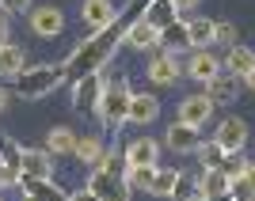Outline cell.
<instances>
[{
	"instance_id": "5bb4252c",
	"label": "cell",
	"mask_w": 255,
	"mask_h": 201,
	"mask_svg": "<svg viewBox=\"0 0 255 201\" xmlns=\"http://www.w3.org/2000/svg\"><path fill=\"white\" fill-rule=\"evenodd\" d=\"M202 140L206 137L194 126H183V122H171V126H168V148L171 152H198V148H202Z\"/></svg>"
},
{
	"instance_id": "ac0fdd59",
	"label": "cell",
	"mask_w": 255,
	"mask_h": 201,
	"mask_svg": "<svg viewBox=\"0 0 255 201\" xmlns=\"http://www.w3.org/2000/svg\"><path fill=\"white\" fill-rule=\"evenodd\" d=\"M122 156H126L129 167H145V163H152V167H156V163H160V144H156L152 137H137L126 152H122Z\"/></svg>"
},
{
	"instance_id": "30bf717a",
	"label": "cell",
	"mask_w": 255,
	"mask_h": 201,
	"mask_svg": "<svg viewBox=\"0 0 255 201\" xmlns=\"http://www.w3.org/2000/svg\"><path fill=\"white\" fill-rule=\"evenodd\" d=\"M175 76H183L179 53H168V50H160L156 57L149 61V80H152V84H175Z\"/></svg>"
},
{
	"instance_id": "6da1fadb",
	"label": "cell",
	"mask_w": 255,
	"mask_h": 201,
	"mask_svg": "<svg viewBox=\"0 0 255 201\" xmlns=\"http://www.w3.org/2000/svg\"><path fill=\"white\" fill-rule=\"evenodd\" d=\"M11 84H15V95L42 99V95H50V91H57L65 84V68L61 65H34V68L23 65V72L11 76Z\"/></svg>"
},
{
	"instance_id": "4fadbf2b",
	"label": "cell",
	"mask_w": 255,
	"mask_h": 201,
	"mask_svg": "<svg viewBox=\"0 0 255 201\" xmlns=\"http://www.w3.org/2000/svg\"><path fill=\"white\" fill-rule=\"evenodd\" d=\"M202 95L210 99L213 106H217V103H236V95H240V80H236V76H229V72L221 68V72H217L210 84H206Z\"/></svg>"
},
{
	"instance_id": "2e32d148",
	"label": "cell",
	"mask_w": 255,
	"mask_h": 201,
	"mask_svg": "<svg viewBox=\"0 0 255 201\" xmlns=\"http://www.w3.org/2000/svg\"><path fill=\"white\" fill-rule=\"evenodd\" d=\"M160 114V99L149 95V91H133L129 95V118L126 122H137V126H149V122H156Z\"/></svg>"
},
{
	"instance_id": "484cf974",
	"label": "cell",
	"mask_w": 255,
	"mask_h": 201,
	"mask_svg": "<svg viewBox=\"0 0 255 201\" xmlns=\"http://www.w3.org/2000/svg\"><path fill=\"white\" fill-rule=\"evenodd\" d=\"M187 38H191V50H206L213 42V19H191L187 23Z\"/></svg>"
},
{
	"instance_id": "8fae6325",
	"label": "cell",
	"mask_w": 255,
	"mask_h": 201,
	"mask_svg": "<svg viewBox=\"0 0 255 201\" xmlns=\"http://www.w3.org/2000/svg\"><path fill=\"white\" fill-rule=\"evenodd\" d=\"M221 68L229 76H236V80H248V76L255 72V53L248 50V46H229V53H225V61H221Z\"/></svg>"
},
{
	"instance_id": "f35d334b",
	"label": "cell",
	"mask_w": 255,
	"mask_h": 201,
	"mask_svg": "<svg viewBox=\"0 0 255 201\" xmlns=\"http://www.w3.org/2000/svg\"><path fill=\"white\" fill-rule=\"evenodd\" d=\"M8 99H11V91H8V87H0V110L8 106Z\"/></svg>"
},
{
	"instance_id": "8992f818",
	"label": "cell",
	"mask_w": 255,
	"mask_h": 201,
	"mask_svg": "<svg viewBox=\"0 0 255 201\" xmlns=\"http://www.w3.org/2000/svg\"><path fill=\"white\" fill-rule=\"evenodd\" d=\"M183 72L191 76V80H198V84H210L213 76L221 72V61H217L210 50H191L187 65H183Z\"/></svg>"
},
{
	"instance_id": "ab89813d",
	"label": "cell",
	"mask_w": 255,
	"mask_h": 201,
	"mask_svg": "<svg viewBox=\"0 0 255 201\" xmlns=\"http://www.w3.org/2000/svg\"><path fill=\"white\" fill-rule=\"evenodd\" d=\"M194 201H233V198H194Z\"/></svg>"
},
{
	"instance_id": "5b68a950",
	"label": "cell",
	"mask_w": 255,
	"mask_h": 201,
	"mask_svg": "<svg viewBox=\"0 0 255 201\" xmlns=\"http://www.w3.org/2000/svg\"><path fill=\"white\" fill-rule=\"evenodd\" d=\"M31 31L38 38H53V34L65 31V15L53 4H38V8H31Z\"/></svg>"
},
{
	"instance_id": "83f0119b",
	"label": "cell",
	"mask_w": 255,
	"mask_h": 201,
	"mask_svg": "<svg viewBox=\"0 0 255 201\" xmlns=\"http://www.w3.org/2000/svg\"><path fill=\"white\" fill-rule=\"evenodd\" d=\"M194 198H202V190H198V175H187V171H179L175 190H171V201H194Z\"/></svg>"
},
{
	"instance_id": "60d3db41",
	"label": "cell",
	"mask_w": 255,
	"mask_h": 201,
	"mask_svg": "<svg viewBox=\"0 0 255 201\" xmlns=\"http://www.w3.org/2000/svg\"><path fill=\"white\" fill-rule=\"evenodd\" d=\"M248 84H252V91H255V72H252V76H248Z\"/></svg>"
},
{
	"instance_id": "7bdbcfd3",
	"label": "cell",
	"mask_w": 255,
	"mask_h": 201,
	"mask_svg": "<svg viewBox=\"0 0 255 201\" xmlns=\"http://www.w3.org/2000/svg\"><path fill=\"white\" fill-rule=\"evenodd\" d=\"M0 201H4V198H0Z\"/></svg>"
},
{
	"instance_id": "f546056e",
	"label": "cell",
	"mask_w": 255,
	"mask_h": 201,
	"mask_svg": "<svg viewBox=\"0 0 255 201\" xmlns=\"http://www.w3.org/2000/svg\"><path fill=\"white\" fill-rule=\"evenodd\" d=\"M126 156H118V152H103V159H99L96 163V171H107V175H118V179H122V175H126Z\"/></svg>"
},
{
	"instance_id": "3957f363",
	"label": "cell",
	"mask_w": 255,
	"mask_h": 201,
	"mask_svg": "<svg viewBox=\"0 0 255 201\" xmlns=\"http://www.w3.org/2000/svg\"><path fill=\"white\" fill-rule=\"evenodd\" d=\"M103 87H107L103 72H88L80 80H73V106L80 114H92L99 106V99H103Z\"/></svg>"
},
{
	"instance_id": "1f68e13d",
	"label": "cell",
	"mask_w": 255,
	"mask_h": 201,
	"mask_svg": "<svg viewBox=\"0 0 255 201\" xmlns=\"http://www.w3.org/2000/svg\"><path fill=\"white\" fill-rule=\"evenodd\" d=\"M244 167H248V159L240 156V152H225V159H221V171L229 175V179H240V175H244Z\"/></svg>"
},
{
	"instance_id": "603a6c76",
	"label": "cell",
	"mask_w": 255,
	"mask_h": 201,
	"mask_svg": "<svg viewBox=\"0 0 255 201\" xmlns=\"http://www.w3.org/2000/svg\"><path fill=\"white\" fill-rule=\"evenodd\" d=\"M175 179H179V171H175V167H156V175H152V182H149V194H152V198H171Z\"/></svg>"
},
{
	"instance_id": "e575fe53",
	"label": "cell",
	"mask_w": 255,
	"mask_h": 201,
	"mask_svg": "<svg viewBox=\"0 0 255 201\" xmlns=\"http://www.w3.org/2000/svg\"><path fill=\"white\" fill-rule=\"evenodd\" d=\"M15 182H19V171H11V167L0 163V186H15Z\"/></svg>"
},
{
	"instance_id": "836d02e7",
	"label": "cell",
	"mask_w": 255,
	"mask_h": 201,
	"mask_svg": "<svg viewBox=\"0 0 255 201\" xmlns=\"http://www.w3.org/2000/svg\"><path fill=\"white\" fill-rule=\"evenodd\" d=\"M34 4L31 0H0V11H4V15H19V11H31Z\"/></svg>"
},
{
	"instance_id": "9c48e42d",
	"label": "cell",
	"mask_w": 255,
	"mask_h": 201,
	"mask_svg": "<svg viewBox=\"0 0 255 201\" xmlns=\"http://www.w3.org/2000/svg\"><path fill=\"white\" fill-rule=\"evenodd\" d=\"M80 19H84L88 31H103L111 23L118 19V11L111 0H84V8H80Z\"/></svg>"
},
{
	"instance_id": "9a60e30c",
	"label": "cell",
	"mask_w": 255,
	"mask_h": 201,
	"mask_svg": "<svg viewBox=\"0 0 255 201\" xmlns=\"http://www.w3.org/2000/svg\"><path fill=\"white\" fill-rule=\"evenodd\" d=\"M156 42H160V31H152L141 15L133 23H126V31H122V46H129V50H152Z\"/></svg>"
},
{
	"instance_id": "7c38bea8",
	"label": "cell",
	"mask_w": 255,
	"mask_h": 201,
	"mask_svg": "<svg viewBox=\"0 0 255 201\" xmlns=\"http://www.w3.org/2000/svg\"><path fill=\"white\" fill-rule=\"evenodd\" d=\"M19 175H31V179H53V156L46 148H23Z\"/></svg>"
},
{
	"instance_id": "7402d4cb",
	"label": "cell",
	"mask_w": 255,
	"mask_h": 201,
	"mask_svg": "<svg viewBox=\"0 0 255 201\" xmlns=\"http://www.w3.org/2000/svg\"><path fill=\"white\" fill-rule=\"evenodd\" d=\"M23 65H27L23 46H15V42H4V46H0V76H4V80H11L15 72H23Z\"/></svg>"
},
{
	"instance_id": "4dcf8cb0",
	"label": "cell",
	"mask_w": 255,
	"mask_h": 201,
	"mask_svg": "<svg viewBox=\"0 0 255 201\" xmlns=\"http://www.w3.org/2000/svg\"><path fill=\"white\" fill-rule=\"evenodd\" d=\"M198 156H202V167H221V159H225V148L217 144V140H202V148H198Z\"/></svg>"
},
{
	"instance_id": "f1b7e54d",
	"label": "cell",
	"mask_w": 255,
	"mask_h": 201,
	"mask_svg": "<svg viewBox=\"0 0 255 201\" xmlns=\"http://www.w3.org/2000/svg\"><path fill=\"white\" fill-rule=\"evenodd\" d=\"M19 159H23V148L8 137V133H0V163L11 167V171H19Z\"/></svg>"
},
{
	"instance_id": "d6a6232c",
	"label": "cell",
	"mask_w": 255,
	"mask_h": 201,
	"mask_svg": "<svg viewBox=\"0 0 255 201\" xmlns=\"http://www.w3.org/2000/svg\"><path fill=\"white\" fill-rule=\"evenodd\" d=\"M213 42L236 46V27H233V23H213Z\"/></svg>"
},
{
	"instance_id": "e0dca14e",
	"label": "cell",
	"mask_w": 255,
	"mask_h": 201,
	"mask_svg": "<svg viewBox=\"0 0 255 201\" xmlns=\"http://www.w3.org/2000/svg\"><path fill=\"white\" fill-rule=\"evenodd\" d=\"M198 190H202V198H229L233 179H229L221 167H202L198 171Z\"/></svg>"
},
{
	"instance_id": "ffe728a7",
	"label": "cell",
	"mask_w": 255,
	"mask_h": 201,
	"mask_svg": "<svg viewBox=\"0 0 255 201\" xmlns=\"http://www.w3.org/2000/svg\"><path fill=\"white\" fill-rule=\"evenodd\" d=\"M156 46H164L168 53H183V50H191V38H187V19L168 23V27L160 31V42H156Z\"/></svg>"
},
{
	"instance_id": "4316f807",
	"label": "cell",
	"mask_w": 255,
	"mask_h": 201,
	"mask_svg": "<svg viewBox=\"0 0 255 201\" xmlns=\"http://www.w3.org/2000/svg\"><path fill=\"white\" fill-rule=\"evenodd\" d=\"M152 175H156V167H152V163H145V167H126L122 182L129 186V194H137V190H145V194H149V182H152Z\"/></svg>"
},
{
	"instance_id": "52a82bcc",
	"label": "cell",
	"mask_w": 255,
	"mask_h": 201,
	"mask_svg": "<svg viewBox=\"0 0 255 201\" xmlns=\"http://www.w3.org/2000/svg\"><path fill=\"white\" fill-rule=\"evenodd\" d=\"M210 118H213V103H210V99H206V95H187V99L179 103V118H175V122L202 129Z\"/></svg>"
},
{
	"instance_id": "8d00e7d4",
	"label": "cell",
	"mask_w": 255,
	"mask_h": 201,
	"mask_svg": "<svg viewBox=\"0 0 255 201\" xmlns=\"http://www.w3.org/2000/svg\"><path fill=\"white\" fill-rule=\"evenodd\" d=\"M8 19H11V15H4V11H0V46L8 42Z\"/></svg>"
},
{
	"instance_id": "cb8c5ba5",
	"label": "cell",
	"mask_w": 255,
	"mask_h": 201,
	"mask_svg": "<svg viewBox=\"0 0 255 201\" xmlns=\"http://www.w3.org/2000/svg\"><path fill=\"white\" fill-rule=\"evenodd\" d=\"M229 198H236V201H255V163H252V159H248L244 175H240V179H233Z\"/></svg>"
},
{
	"instance_id": "7a4b0ae2",
	"label": "cell",
	"mask_w": 255,
	"mask_h": 201,
	"mask_svg": "<svg viewBox=\"0 0 255 201\" xmlns=\"http://www.w3.org/2000/svg\"><path fill=\"white\" fill-rule=\"evenodd\" d=\"M129 95H133L129 80H115V84L103 87V99H99L96 114L103 118V126L111 129V133H118V129H122V122L129 118Z\"/></svg>"
},
{
	"instance_id": "44dd1931",
	"label": "cell",
	"mask_w": 255,
	"mask_h": 201,
	"mask_svg": "<svg viewBox=\"0 0 255 201\" xmlns=\"http://www.w3.org/2000/svg\"><path fill=\"white\" fill-rule=\"evenodd\" d=\"M73 148H76V133L69 126H57L46 133V152L50 156H73Z\"/></svg>"
},
{
	"instance_id": "74e56055",
	"label": "cell",
	"mask_w": 255,
	"mask_h": 201,
	"mask_svg": "<svg viewBox=\"0 0 255 201\" xmlns=\"http://www.w3.org/2000/svg\"><path fill=\"white\" fill-rule=\"evenodd\" d=\"M69 201H99L92 190H80V194H69Z\"/></svg>"
},
{
	"instance_id": "b9f144b4",
	"label": "cell",
	"mask_w": 255,
	"mask_h": 201,
	"mask_svg": "<svg viewBox=\"0 0 255 201\" xmlns=\"http://www.w3.org/2000/svg\"><path fill=\"white\" fill-rule=\"evenodd\" d=\"M23 201H38V198H31V194H23Z\"/></svg>"
},
{
	"instance_id": "277c9868",
	"label": "cell",
	"mask_w": 255,
	"mask_h": 201,
	"mask_svg": "<svg viewBox=\"0 0 255 201\" xmlns=\"http://www.w3.org/2000/svg\"><path fill=\"white\" fill-rule=\"evenodd\" d=\"M88 190L96 194L99 201H129V186L118 179V175H107V171H92Z\"/></svg>"
},
{
	"instance_id": "d590c367",
	"label": "cell",
	"mask_w": 255,
	"mask_h": 201,
	"mask_svg": "<svg viewBox=\"0 0 255 201\" xmlns=\"http://www.w3.org/2000/svg\"><path fill=\"white\" fill-rule=\"evenodd\" d=\"M171 4H175V11L183 15V11H194L198 4H202V0H171Z\"/></svg>"
},
{
	"instance_id": "ee69618b",
	"label": "cell",
	"mask_w": 255,
	"mask_h": 201,
	"mask_svg": "<svg viewBox=\"0 0 255 201\" xmlns=\"http://www.w3.org/2000/svg\"><path fill=\"white\" fill-rule=\"evenodd\" d=\"M233 201H236V198H233Z\"/></svg>"
},
{
	"instance_id": "d6986e66",
	"label": "cell",
	"mask_w": 255,
	"mask_h": 201,
	"mask_svg": "<svg viewBox=\"0 0 255 201\" xmlns=\"http://www.w3.org/2000/svg\"><path fill=\"white\" fill-rule=\"evenodd\" d=\"M141 19L149 23L152 31H164L168 23H175V19H179V11H175V4H171V0H149V4H145V15H141Z\"/></svg>"
},
{
	"instance_id": "ba28073f",
	"label": "cell",
	"mask_w": 255,
	"mask_h": 201,
	"mask_svg": "<svg viewBox=\"0 0 255 201\" xmlns=\"http://www.w3.org/2000/svg\"><path fill=\"white\" fill-rule=\"evenodd\" d=\"M217 144H221L225 152H244L248 144V122L244 118H225L221 126H217Z\"/></svg>"
},
{
	"instance_id": "d4e9b609",
	"label": "cell",
	"mask_w": 255,
	"mask_h": 201,
	"mask_svg": "<svg viewBox=\"0 0 255 201\" xmlns=\"http://www.w3.org/2000/svg\"><path fill=\"white\" fill-rule=\"evenodd\" d=\"M103 144H99V137H76V148H73V156L80 159V163H92L96 167L99 159H103Z\"/></svg>"
}]
</instances>
